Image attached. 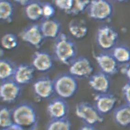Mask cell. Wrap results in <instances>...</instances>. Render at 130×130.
<instances>
[{"instance_id": "cell-27", "label": "cell", "mask_w": 130, "mask_h": 130, "mask_svg": "<svg viewBox=\"0 0 130 130\" xmlns=\"http://www.w3.org/2000/svg\"><path fill=\"white\" fill-rule=\"evenodd\" d=\"M90 1H74L72 9L67 14L76 16L87 11L90 3Z\"/></svg>"}, {"instance_id": "cell-6", "label": "cell", "mask_w": 130, "mask_h": 130, "mask_svg": "<svg viewBox=\"0 0 130 130\" xmlns=\"http://www.w3.org/2000/svg\"><path fill=\"white\" fill-rule=\"evenodd\" d=\"M75 113L86 124L95 125L103 123L104 116L100 113L94 105L87 102H82L75 107Z\"/></svg>"}, {"instance_id": "cell-30", "label": "cell", "mask_w": 130, "mask_h": 130, "mask_svg": "<svg viewBox=\"0 0 130 130\" xmlns=\"http://www.w3.org/2000/svg\"><path fill=\"white\" fill-rule=\"evenodd\" d=\"M122 93L125 104L130 106V81H128L122 88Z\"/></svg>"}, {"instance_id": "cell-3", "label": "cell", "mask_w": 130, "mask_h": 130, "mask_svg": "<svg viewBox=\"0 0 130 130\" xmlns=\"http://www.w3.org/2000/svg\"><path fill=\"white\" fill-rule=\"evenodd\" d=\"M53 80L55 93L63 99L72 98L78 90L79 83L77 78L69 73L60 74Z\"/></svg>"}, {"instance_id": "cell-24", "label": "cell", "mask_w": 130, "mask_h": 130, "mask_svg": "<svg viewBox=\"0 0 130 130\" xmlns=\"http://www.w3.org/2000/svg\"><path fill=\"white\" fill-rule=\"evenodd\" d=\"M72 124L67 117L60 119H51L48 122L46 130H71Z\"/></svg>"}, {"instance_id": "cell-11", "label": "cell", "mask_w": 130, "mask_h": 130, "mask_svg": "<svg viewBox=\"0 0 130 130\" xmlns=\"http://www.w3.org/2000/svg\"><path fill=\"white\" fill-rule=\"evenodd\" d=\"M46 110L51 119L66 118L69 112V105L66 99L58 96L49 102Z\"/></svg>"}, {"instance_id": "cell-22", "label": "cell", "mask_w": 130, "mask_h": 130, "mask_svg": "<svg viewBox=\"0 0 130 130\" xmlns=\"http://www.w3.org/2000/svg\"><path fill=\"white\" fill-rule=\"evenodd\" d=\"M111 53L119 64L124 65L130 62V48L127 46L117 45L111 51Z\"/></svg>"}, {"instance_id": "cell-9", "label": "cell", "mask_w": 130, "mask_h": 130, "mask_svg": "<svg viewBox=\"0 0 130 130\" xmlns=\"http://www.w3.org/2000/svg\"><path fill=\"white\" fill-rule=\"evenodd\" d=\"M94 58L100 71L108 76L116 75L119 71V64L111 53L104 51L94 55Z\"/></svg>"}, {"instance_id": "cell-23", "label": "cell", "mask_w": 130, "mask_h": 130, "mask_svg": "<svg viewBox=\"0 0 130 130\" xmlns=\"http://www.w3.org/2000/svg\"><path fill=\"white\" fill-rule=\"evenodd\" d=\"M14 14V7L10 1H0V19L4 22L11 23L12 22Z\"/></svg>"}, {"instance_id": "cell-15", "label": "cell", "mask_w": 130, "mask_h": 130, "mask_svg": "<svg viewBox=\"0 0 130 130\" xmlns=\"http://www.w3.org/2000/svg\"><path fill=\"white\" fill-rule=\"evenodd\" d=\"M32 66L41 72H46L53 68V59L50 53L45 51H36L32 58Z\"/></svg>"}, {"instance_id": "cell-33", "label": "cell", "mask_w": 130, "mask_h": 130, "mask_svg": "<svg viewBox=\"0 0 130 130\" xmlns=\"http://www.w3.org/2000/svg\"><path fill=\"white\" fill-rule=\"evenodd\" d=\"M31 2L32 1H29V0H23V1L17 0V1H15V3L25 7H26L27 6H28L31 3Z\"/></svg>"}, {"instance_id": "cell-7", "label": "cell", "mask_w": 130, "mask_h": 130, "mask_svg": "<svg viewBox=\"0 0 130 130\" xmlns=\"http://www.w3.org/2000/svg\"><path fill=\"white\" fill-rule=\"evenodd\" d=\"M22 86L12 79L1 82L0 98L7 104H12L17 101L22 94Z\"/></svg>"}, {"instance_id": "cell-1", "label": "cell", "mask_w": 130, "mask_h": 130, "mask_svg": "<svg viewBox=\"0 0 130 130\" xmlns=\"http://www.w3.org/2000/svg\"><path fill=\"white\" fill-rule=\"evenodd\" d=\"M12 110L15 124L23 130H38V113L33 104L28 102L21 103L12 108Z\"/></svg>"}, {"instance_id": "cell-29", "label": "cell", "mask_w": 130, "mask_h": 130, "mask_svg": "<svg viewBox=\"0 0 130 130\" xmlns=\"http://www.w3.org/2000/svg\"><path fill=\"white\" fill-rule=\"evenodd\" d=\"M57 7L63 10L66 13L72 9L74 3L73 0H57L54 1Z\"/></svg>"}, {"instance_id": "cell-28", "label": "cell", "mask_w": 130, "mask_h": 130, "mask_svg": "<svg viewBox=\"0 0 130 130\" xmlns=\"http://www.w3.org/2000/svg\"><path fill=\"white\" fill-rule=\"evenodd\" d=\"M56 13L55 8L52 4L48 2L43 3V19H53Z\"/></svg>"}, {"instance_id": "cell-31", "label": "cell", "mask_w": 130, "mask_h": 130, "mask_svg": "<svg viewBox=\"0 0 130 130\" xmlns=\"http://www.w3.org/2000/svg\"><path fill=\"white\" fill-rule=\"evenodd\" d=\"M121 72L128 79V81H130V62L123 65L121 69Z\"/></svg>"}, {"instance_id": "cell-2", "label": "cell", "mask_w": 130, "mask_h": 130, "mask_svg": "<svg viewBox=\"0 0 130 130\" xmlns=\"http://www.w3.org/2000/svg\"><path fill=\"white\" fill-rule=\"evenodd\" d=\"M53 50L56 58L65 65L70 66L77 58L76 44L64 33H61L56 39Z\"/></svg>"}, {"instance_id": "cell-4", "label": "cell", "mask_w": 130, "mask_h": 130, "mask_svg": "<svg viewBox=\"0 0 130 130\" xmlns=\"http://www.w3.org/2000/svg\"><path fill=\"white\" fill-rule=\"evenodd\" d=\"M119 39L118 31L110 25L104 24L99 27L97 30L96 44L104 51H112L117 45Z\"/></svg>"}, {"instance_id": "cell-17", "label": "cell", "mask_w": 130, "mask_h": 130, "mask_svg": "<svg viewBox=\"0 0 130 130\" xmlns=\"http://www.w3.org/2000/svg\"><path fill=\"white\" fill-rule=\"evenodd\" d=\"M40 25L45 38L56 39L62 33L61 24L57 19H43Z\"/></svg>"}, {"instance_id": "cell-10", "label": "cell", "mask_w": 130, "mask_h": 130, "mask_svg": "<svg viewBox=\"0 0 130 130\" xmlns=\"http://www.w3.org/2000/svg\"><path fill=\"white\" fill-rule=\"evenodd\" d=\"M34 93L41 99L51 98L55 93L53 80L49 76H42L36 79L33 85Z\"/></svg>"}, {"instance_id": "cell-26", "label": "cell", "mask_w": 130, "mask_h": 130, "mask_svg": "<svg viewBox=\"0 0 130 130\" xmlns=\"http://www.w3.org/2000/svg\"><path fill=\"white\" fill-rule=\"evenodd\" d=\"M1 45L3 48L6 50L14 49L19 45L18 36L11 33L5 34L1 39Z\"/></svg>"}, {"instance_id": "cell-18", "label": "cell", "mask_w": 130, "mask_h": 130, "mask_svg": "<svg viewBox=\"0 0 130 130\" xmlns=\"http://www.w3.org/2000/svg\"><path fill=\"white\" fill-rule=\"evenodd\" d=\"M68 29L70 34L74 38L81 39L84 38L88 32V27L84 20L73 19L68 24Z\"/></svg>"}, {"instance_id": "cell-5", "label": "cell", "mask_w": 130, "mask_h": 130, "mask_svg": "<svg viewBox=\"0 0 130 130\" xmlns=\"http://www.w3.org/2000/svg\"><path fill=\"white\" fill-rule=\"evenodd\" d=\"M90 18L99 21H107L113 15L114 8L111 2L107 0L91 1L87 10Z\"/></svg>"}, {"instance_id": "cell-19", "label": "cell", "mask_w": 130, "mask_h": 130, "mask_svg": "<svg viewBox=\"0 0 130 130\" xmlns=\"http://www.w3.org/2000/svg\"><path fill=\"white\" fill-rule=\"evenodd\" d=\"M113 120L118 125L126 127L130 125V106L122 104L113 110Z\"/></svg>"}, {"instance_id": "cell-16", "label": "cell", "mask_w": 130, "mask_h": 130, "mask_svg": "<svg viewBox=\"0 0 130 130\" xmlns=\"http://www.w3.org/2000/svg\"><path fill=\"white\" fill-rule=\"evenodd\" d=\"M35 69L32 65L22 63L16 67L12 79L21 86L29 84L34 78Z\"/></svg>"}, {"instance_id": "cell-32", "label": "cell", "mask_w": 130, "mask_h": 130, "mask_svg": "<svg viewBox=\"0 0 130 130\" xmlns=\"http://www.w3.org/2000/svg\"><path fill=\"white\" fill-rule=\"evenodd\" d=\"M79 130H97L94 125L84 124L79 128Z\"/></svg>"}, {"instance_id": "cell-12", "label": "cell", "mask_w": 130, "mask_h": 130, "mask_svg": "<svg viewBox=\"0 0 130 130\" xmlns=\"http://www.w3.org/2000/svg\"><path fill=\"white\" fill-rule=\"evenodd\" d=\"M117 102L116 96L109 92L97 93L94 96V105L103 116L109 113L115 109Z\"/></svg>"}, {"instance_id": "cell-25", "label": "cell", "mask_w": 130, "mask_h": 130, "mask_svg": "<svg viewBox=\"0 0 130 130\" xmlns=\"http://www.w3.org/2000/svg\"><path fill=\"white\" fill-rule=\"evenodd\" d=\"M12 109L2 106L0 109V126L2 129L8 127L14 124Z\"/></svg>"}, {"instance_id": "cell-14", "label": "cell", "mask_w": 130, "mask_h": 130, "mask_svg": "<svg viewBox=\"0 0 130 130\" xmlns=\"http://www.w3.org/2000/svg\"><path fill=\"white\" fill-rule=\"evenodd\" d=\"M88 84L97 93L108 92L111 86L110 76L101 71L96 73L89 77Z\"/></svg>"}, {"instance_id": "cell-34", "label": "cell", "mask_w": 130, "mask_h": 130, "mask_svg": "<svg viewBox=\"0 0 130 130\" xmlns=\"http://www.w3.org/2000/svg\"><path fill=\"white\" fill-rule=\"evenodd\" d=\"M1 130H23L19 126L13 124L12 125L4 129H2Z\"/></svg>"}, {"instance_id": "cell-8", "label": "cell", "mask_w": 130, "mask_h": 130, "mask_svg": "<svg viewBox=\"0 0 130 130\" xmlns=\"http://www.w3.org/2000/svg\"><path fill=\"white\" fill-rule=\"evenodd\" d=\"M93 71L91 61L84 56L77 57L69 68V73L77 79L89 78L93 74Z\"/></svg>"}, {"instance_id": "cell-20", "label": "cell", "mask_w": 130, "mask_h": 130, "mask_svg": "<svg viewBox=\"0 0 130 130\" xmlns=\"http://www.w3.org/2000/svg\"><path fill=\"white\" fill-rule=\"evenodd\" d=\"M27 17L33 21L43 18V3L39 1H32L31 3L25 7Z\"/></svg>"}, {"instance_id": "cell-13", "label": "cell", "mask_w": 130, "mask_h": 130, "mask_svg": "<svg viewBox=\"0 0 130 130\" xmlns=\"http://www.w3.org/2000/svg\"><path fill=\"white\" fill-rule=\"evenodd\" d=\"M20 36L24 41L37 48L41 46L45 38L38 24H32L27 27Z\"/></svg>"}, {"instance_id": "cell-21", "label": "cell", "mask_w": 130, "mask_h": 130, "mask_svg": "<svg viewBox=\"0 0 130 130\" xmlns=\"http://www.w3.org/2000/svg\"><path fill=\"white\" fill-rule=\"evenodd\" d=\"M17 65L12 61L7 58H2L0 60V79L1 82L12 79Z\"/></svg>"}]
</instances>
